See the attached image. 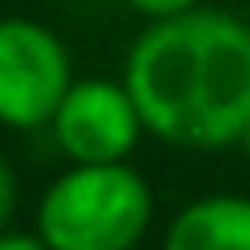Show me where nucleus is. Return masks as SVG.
<instances>
[{
	"instance_id": "obj_9",
	"label": "nucleus",
	"mask_w": 250,
	"mask_h": 250,
	"mask_svg": "<svg viewBox=\"0 0 250 250\" xmlns=\"http://www.w3.org/2000/svg\"><path fill=\"white\" fill-rule=\"evenodd\" d=\"M242 149H246V154H250V127H246V136H242Z\"/></svg>"
},
{
	"instance_id": "obj_6",
	"label": "nucleus",
	"mask_w": 250,
	"mask_h": 250,
	"mask_svg": "<svg viewBox=\"0 0 250 250\" xmlns=\"http://www.w3.org/2000/svg\"><path fill=\"white\" fill-rule=\"evenodd\" d=\"M132 9H141V13H149V18H185V13H193V0H127Z\"/></svg>"
},
{
	"instance_id": "obj_8",
	"label": "nucleus",
	"mask_w": 250,
	"mask_h": 250,
	"mask_svg": "<svg viewBox=\"0 0 250 250\" xmlns=\"http://www.w3.org/2000/svg\"><path fill=\"white\" fill-rule=\"evenodd\" d=\"M0 250H48L40 242V233H0Z\"/></svg>"
},
{
	"instance_id": "obj_5",
	"label": "nucleus",
	"mask_w": 250,
	"mask_h": 250,
	"mask_svg": "<svg viewBox=\"0 0 250 250\" xmlns=\"http://www.w3.org/2000/svg\"><path fill=\"white\" fill-rule=\"evenodd\" d=\"M163 250H250V198L215 193L193 207H185Z\"/></svg>"
},
{
	"instance_id": "obj_7",
	"label": "nucleus",
	"mask_w": 250,
	"mask_h": 250,
	"mask_svg": "<svg viewBox=\"0 0 250 250\" xmlns=\"http://www.w3.org/2000/svg\"><path fill=\"white\" fill-rule=\"evenodd\" d=\"M9 215H13V171H9L4 158H0V233H4V224H9Z\"/></svg>"
},
{
	"instance_id": "obj_3",
	"label": "nucleus",
	"mask_w": 250,
	"mask_h": 250,
	"mask_svg": "<svg viewBox=\"0 0 250 250\" xmlns=\"http://www.w3.org/2000/svg\"><path fill=\"white\" fill-rule=\"evenodd\" d=\"M70 57L62 40L26 18L0 22V123L40 127L53 123L70 92Z\"/></svg>"
},
{
	"instance_id": "obj_1",
	"label": "nucleus",
	"mask_w": 250,
	"mask_h": 250,
	"mask_svg": "<svg viewBox=\"0 0 250 250\" xmlns=\"http://www.w3.org/2000/svg\"><path fill=\"white\" fill-rule=\"evenodd\" d=\"M123 88L158 141L233 145L250 127V26L215 9L154 22L127 53Z\"/></svg>"
},
{
	"instance_id": "obj_4",
	"label": "nucleus",
	"mask_w": 250,
	"mask_h": 250,
	"mask_svg": "<svg viewBox=\"0 0 250 250\" xmlns=\"http://www.w3.org/2000/svg\"><path fill=\"white\" fill-rule=\"evenodd\" d=\"M141 114L127 97V88L105 83V79H83L66 92L53 136L57 145L79 163V167H114L132 154L141 136Z\"/></svg>"
},
{
	"instance_id": "obj_2",
	"label": "nucleus",
	"mask_w": 250,
	"mask_h": 250,
	"mask_svg": "<svg viewBox=\"0 0 250 250\" xmlns=\"http://www.w3.org/2000/svg\"><path fill=\"white\" fill-rule=\"evenodd\" d=\"M149 215V185L132 167H75L40 198V242L48 250H132Z\"/></svg>"
}]
</instances>
